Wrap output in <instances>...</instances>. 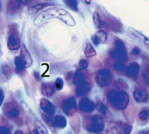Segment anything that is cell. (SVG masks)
I'll use <instances>...</instances> for the list:
<instances>
[{"label":"cell","mask_w":149,"mask_h":134,"mask_svg":"<svg viewBox=\"0 0 149 134\" xmlns=\"http://www.w3.org/2000/svg\"><path fill=\"white\" fill-rule=\"evenodd\" d=\"M65 5L68 7L69 9L74 11L77 12L78 11V0H64Z\"/></svg>","instance_id":"2e32d148"},{"label":"cell","mask_w":149,"mask_h":134,"mask_svg":"<svg viewBox=\"0 0 149 134\" xmlns=\"http://www.w3.org/2000/svg\"><path fill=\"white\" fill-rule=\"evenodd\" d=\"M108 35L107 33L103 30H100L95 33L92 38V41L95 45L102 44L107 40Z\"/></svg>","instance_id":"9c48e42d"},{"label":"cell","mask_w":149,"mask_h":134,"mask_svg":"<svg viewBox=\"0 0 149 134\" xmlns=\"http://www.w3.org/2000/svg\"><path fill=\"white\" fill-rule=\"evenodd\" d=\"M22 5L19 0H9L7 6V10L10 15H13L19 10Z\"/></svg>","instance_id":"30bf717a"},{"label":"cell","mask_w":149,"mask_h":134,"mask_svg":"<svg viewBox=\"0 0 149 134\" xmlns=\"http://www.w3.org/2000/svg\"><path fill=\"white\" fill-rule=\"evenodd\" d=\"M22 3V5H27L31 2V0H19Z\"/></svg>","instance_id":"d4e9b609"},{"label":"cell","mask_w":149,"mask_h":134,"mask_svg":"<svg viewBox=\"0 0 149 134\" xmlns=\"http://www.w3.org/2000/svg\"><path fill=\"white\" fill-rule=\"evenodd\" d=\"M84 53L87 58L92 57L96 55V51L90 43H88L86 45Z\"/></svg>","instance_id":"e0dca14e"},{"label":"cell","mask_w":149,"mask_h":134,"mask_svg":"<svg viewBox=\"0 0 149 134\" xmlns=\"http://www.w3.org/2000/svg\"><path fill=\"white\" fill-rule=\"evenodd\" d=\"M111 53L117 61L116 63H124L127 61V54L125 45L120 39H116Z\"/></svg>","instance_id":"3957f363"},{"label":"cell","mask_w":149,"mask_h":134,"mask_svg":"<svg viewBox=\"0 0 149 134\" xmlns=\"http://www.w3.org/2000/svg\"><path fill=\"white\" fill-rule=\"evenodd\" d=\"M1 2H0V9H1Z\"/></svg>","instance_id":"83f0119b"},{"label":"cell","mask_w":149,"mask_h":134,"mask_svg":"<svg viewBox=\"0 0 149 134\" xmlns=\"http://www.w3.org/2000/svg\"><path fill=\"white\" fill-rule=\"evenodd\" d=\"M141 78L144 83L149 87V63L144 65L141 72Z\"/></svg>","instance_id":"4fadbf2b"},{"label":"cell","mask_w":149,"mask_h":134,"mask_svg":"<svg viewBox=\"0 0 149 134\" xmlns=\"http://www.w3.org/2000/svg\"><path fill=\"white\" fill-rule=\"evenodd\" d=\"M109 97L111 104L118 110L125 109L129 104V95L125 90H113L110 91Z\"/></svg>","instance_id":"7a4b0ae2"},{"label":"cell","mask_w":149,"mask_h":134,"mask_svg":"<svg viewBox=\"0 0 149 134\" xmlns=\"http://www.w3.org/2000/svg\"><path fill=\"white\" fill-rule=\"evenodd\" d=\"M140 65L137 62H132L125 69L126 76L133 80L138 79L140 70Z\"/></svg>","instance_id":"ba28073f"},{"label":"cell","mask_w":149,"mask_h":134,"mask_svg":"<svg viewBox=\"0 0 149 134\" xmlns=\"http://www.w3.org/2000/svg\"><path fill=\"white\" fill-rule=\"evenodd\" d=\"M84 2L87 4V5H90L91 4V0H84Z\"/></svg>","instance_id":"4316f807"},{"label":"cell","mask_w":149,"mask_h":134,"mask_svg":"<svg viewBox=\"0 0 149 134\" xmlns=\"http://www.w3.org/2000/svg\"><path fill=\"white\" fill-rule=\"evenodd\" d=\"M93 21L94 25L97 28H101L102 21L99 13L97 12H95L93 16Z\"/></svg>","instance_id":"ac0fdd59"},{"label":"cell","mask_w":149,"mask_h":134,"mask_svg":"<svg viewBox=\"0 0 149 134\" xmlns=\"http://www.w3.org/2000/svg\"><path fill=\"white\" fill-rule=\"evenodd\" d=\"M138 118L141 122H145L149 119V109L143 108L141 110L138 114Z\"/></svg>","instance_id":"5bb4252c"},{"label":"cell","mask_w":149,"mask_h":134,"mask_svg":"<svg viewBox=\"0 0 149 134\" xmlns=\"http://www.w3.org/2000/svg\"><path fill=\"white\" fill-rule=\"evenodd\" d=\"M132 33L137 38L140 40L141 42H143L145 46L149 49V39L148 37L143 35L139 32L137 31L136 30L133 29Z\"/></svg>","instance_id":"9a60e30c"},{"label":"cell","mask_w":149,"mask_h":134,"mask_svg":"<svg viewBox=\"0 0 149 134\" xmlns=\"http://www.w3.org/2000/svg\"><path fill=\"white\" fill-rule=\"evenodd\" d=\"M133 97L135 101L139 104H146L149 101V94L147 90L144 88L137 87L133 92Z\"/></svg>","instance_id":"8992f818"},{"label":"cell","mask_w":149,"mask_h":134,"mask_svg":"<svg viewBox=\"0 0 149 134\" xmlns=\"http://www.w3.org/2000/svg\"><path fill=\"white\" fill-rule=\"evenodd\" d=\"M4 99V91L1 89L0 88V107L3 103Z\"/></svg>","instance_id":"cb8c5ba5"},{"label":"cell","mask_w":149,"mask_h":134,"mask_svg":"<svg viewBox=\"0 0 149 134\" xmlns=\"http://www.w3.org/2000/svg\"><path fill=\"white\" fill-rule=\"evenodd\" d=\"M15 72L18 74H21L24 72L26 66L21 58L16 56L15 58Z\"/></svg>","instance_id":"7c38bea8"},{"label":"cell","mask_w":149,"mask_h":134,"mask_svg":"<svg viewBox=\"0 0 149 134\" xmlns=\"http://www.w3.org/2000/svg\"><path fill=\"white\" fill-rule=\"evenodd\" d=\"M101 17L102 24L101 28H104L107 30L113 31L118 32L121 31L122 26L119 21L112 17Z\"/></svg>","instance_id":"277c9868"},{"label":"cell","mask_w":149,"mask_h":134,"mask_svg":"<svg viewBox=\"0 0 149 134\" xmlns=\"http://www.w3.org/2000/svg\"><path fill=\"white\" fill-rule=\"evenodd\" d=\"M24 62L26 68H29L32 63L31 56L28 50L24 45L22 46L21 51V57Z\"/></svg>","instance_id":"8fae6325"},{"label":"cell","mask_w":149,"mask_h":134,"mask_svg":"<svg viewBox=\"0 0 149 134\" xmlns=\"http://www.w3.org/2000/svg\"><path fill=\"white\" fill-rule=\"evenodd\" d=\"M53 5L49 3H38L36 5L33 7V11L35 12H38L40 10H42L43 8L46 7L51 6H53Z\"/></svg>","instance_id":"ffe728a7"},{"label":"cell","mask_w":149,"mask_h":134,"mask_svg":"<svg viewBox=\"0 0 149 134\" xmlns=\"http://www.w3.org/2000/svg\"><path fill=\"white\" fill-rule=\"evenodd\" d=\"M3 110L6 117L10 119H16L20 114V110L18 104L13 101L6 103L4 105Z\"/></svg>","instance_id":"5b68a950"},{"label":"cell","mask_w":149,"mask_h":134,"mask_svg":"<svg viewBox=\"0 0 149 134\" xmlns=\"http://www.w3.org/2000/svg\"><path fill=\"white\" fill-rule=\"evenodd\" d=\"M141 53L140 49L138 47H135L132 49L131 54L134 56H138Z\"/></svg>","instance_id":"603a6c76"},{"label":"cell","mask_w":149,"mask_h":134,"mask_svg":"<svg viewBox=\"0 0 149 134\" xmlns=\"http://www.w3.org/2000/svg\"><path fill=\"white\" fill-rule=\"evenodd\" d=\"M42 21L57 18L70 26L75 25V21L66 10L62 8H52L46 10L41 15Z\"/></svg>","instance_id":"6da1fadb"},{"label":"cell","mask_w":149,"mask_h":134,"mask_svg":"<svg viewBox=\"0 0 149 134\" xmlns=\"http://www.w3.org/2000/svg\"><path fill=\"white\" fill-rule=\"evenodd\" d=\"M2 72L3 74L6 77H9L12 74L11 69L8 65H4L2 67Z\"/></svg>","instance_id":"44dd1931"},{"label":"cell","mask_w":149,"mask_h":134,"mask_svg":"<svg viewBox=\"0 0 149 134\" xmlns=\"http://www.w3.org/2000/svg\"><path fill=\"white\" fill-rule=\"evenodd\" d=\"M7 47L11 51H17L20 48V40L17 32L11 30L7 39Z\"/></svg>","instance_id":"52a82bcc"},{"label":"cell","mask_w":149,"mask_h":134,"mask_svg":"<svg viewBox=\"0 0 149 134\" xmlns=\"http://www.w3.org/2000/svg\"><path fill=\"white\" fill-rule=\"evenodd\" d=\"M35 126L38 132H39V131H40L41 132V133H46V132H47L45 126L39 121L37 120L35 121Z\"/></svg>","instance_id":"d6986e66"},{"label":"cell","mask_w":149,"mask_h":134,"mask_svg":"<svg viewBox=\"0 0 149 134\" xmlns=\"http://www.w3.org/2000/svg\"><path fill=\"white\" fill-rule=\"evenodd\" d=\"M10 133L11 131L9 128L0 126V134H9Z\"/></svg>","instance_id":"7402d4cb"},{"label":"cell","mask_w":149,"mask_h":134,"mask_svg":"<svg viewBox=\"0 0 149 134\" xmlns=\"http://www.w3.org/2000/svg\"><path fill=\"white\" fill-rule=\"evenodd\" d=\"M47 1H49V0H47Z\"/></svg>","instance_id":"f1b7e54d"},{"label":"cell","mask_w":149,"mask_h":134,"mask_svg":"<svg viewBox=\"0 0 149 134\" xmlns=\"http://www.w3.org/2000/svg\"><path fill=\"white\" fill-rule=\"evenodd\" d=\"M139 133V134H149V131H140Z\"/></svg>","instance_id":"484cf974"}]
</instances>
